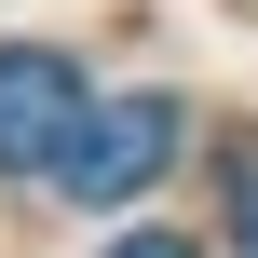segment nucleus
Returning <instances> with one entry per match:
<instances>
[{
	"instance_id": "nucleus-4",
	"label": "nucleus",
	"mask_w": 258,
	"mask_h": 258,
	"mask_svg": "<svg viewBox=\"0 0 258 258\" xmlns=\"http://www.w3.org/2000/svg\"><path fill=\"white\" fill-rule=\"evenodd\" d=\"M109 258H204V245H177V231H122Z\"/></svg>"
},
{
	"instance_id": "nucleus-1",
	"label": "nucleus",
	"mask_w": 258,
	"mask_h": 258,
	"mask_svg": "<svg viewBox=\"0 0 258 258\" xmlns=\"http://www.w3.org/2000/svg\"><path fill=\"white\" fill-rule=\"evenodd\" d=\"M163 163H177V95H122V109H82V136L54 150L68 204H136Z\"/></svg>"
},
{
	"instance_id": "nucleus-2",
	"label": "nucleus",
	"mask_w": 258,
	"mask_h": 258,
	"mask_svg": "<svg viewBox=\"0 0 258 258\" xmlns=\"http://www.w3.org/2000/svg\"><path fill=\"white\" fill-rule=\"evenodd\" d=\"M82 68L54 54V41H0V177H27V163H54L68 136H82Z\"/></svg>"
},
{
	"instance_id": "nucleus-3",
	"label": "nucleus",
	"mask_w": 258,
	"mask_h": 258,
	"mask_svg": "<svg viewBox=\"0 0 258 258\" xmlns=\"http://www.w3.org/2000/svg\"><path fill=\"white\" fill-rule=\"evenodd\" d=\"M231 245L258 258V163H245V177H231Z\"/></svg>"
}]
</instances>
